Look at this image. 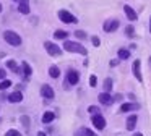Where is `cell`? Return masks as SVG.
I'll use <instances>...</instances> for the list:
<instances>
[{"mask_svg":"<svg viewBox=\"0 0 151 136\" xmlns=\"http://www.w3.org/2000/svg\"><path fill=\"white\" fill-rule=\"evenodd\" d=\"M63 50L70 52V54H78L83 57H88V50L81 42H75V41H63Z\"/></svg>","mask_w":151,"mask_h":136,"instance_id":"6da1fadb","label":"cell"},{"mask_svg":"<svg viewBox=\"0 0 151 136\" xmlns=\"http://www.w3.org/2000/svg\"><path fill=\"white\" fill-rule=\"evenodd\" d=\"M4 39L7 44H10L12 47H20L21 42H23V39H21V36L18 34V32L12 31V29H7V31H4Z\"/></svg>","mask_w":151,"mask_h":136,"instance_id":"7a4b0ae2","label":"cell"},{"mask_svg":"<svg viewBox=\"0 0 151 136\" xmlns=\"http://www.w3.org/2000/svg\"><path fill=\"white\" fill-rule=\"evenodd\" d=\"M57 16H59V19L62 23H65V24H76L78 23V18H76L73 13H70L68 10H59L57 11Z\"/></svg>","mask_w":151,"mask_h":136,"instance_id":"3957f363","label":"cell"},{"mask_svg":"<svg viewBox=\"0 0 151 136\" xmlns=\"http://www.w3.org/2000/svg\"><path fill=\"white\" fill-rule=\"evenodd\" d=\"M91 123L94 126L96 131H102V130L107 126V122H106V117L102 113H96V115H91Z\"/></svg>","mask_w":151,"mask_h":136,"instance_id":"277c9868","label":"cell"},{"mask_svg":"<svg viewBox=\"0 0 151 136\" xmlns=\"http://www.w3.org/2000/svg\"><path fill=\"white\" fill-rule=\"evenodd\" d=\"M44 49H46V52L50 55V57H60V55H62V47L57 45L55 42L46 41L44 42Z\"/></svg>","mask_w":151,"mask_h":136,"instance_id":"5b68a950","label":"cell"},{"mask_svg":"<svg viewBox=\"0 0 151 136\" xmlns=\"http://www.w3.org/2000/svg\"><path fill=\"white\" fill-rule=\"evenodd\" d=\"M65 81L68 86H76V84L80 83V73L76 70H73V68H70V70H67L65 73Z\"/></svg>","mask_w":151,"mask_h":136,"instance_id":"8992f818","label":"cell"},{"mask_svg":"<svg viewBox=\"0 0 151 136\" xmlns=\"http://www.w3.org/2000/svg\"><path fill=\"white\" fill-rule=\"evenodd\" d=\"M119 26H120V21L117 18H107L102 24V29H104V32H115Z\"/></svg>","mask_w":151,"mask_h":136,"instance_id":"52a82bcc","label":"cell"},{"mask_svg":"<svg viewBox=\"0 0 151 136\" xmlns=\"http://www.w3.org/2000/svg\"><path fill=\"white\" fill-rule=\"evenodd\" d=\"M132 73H133L135 79L143 83V73H141V60L140 58L133 60V63H132Z\"/></svg>","mask_w":151,"mask_h":136,"instance_id":"ba28073f","label":"cell"},{"mask_svg":"<svg viewBox=\"0 0 151 136\" xmlns=\"http://www.w3.org/2000/svg\"><path fill=\"white\" fill-rule=\"evenodd\" d=\"M39 92L46 100H54V97H55V91H54V87L50 84H42Z\"/></svg>","mask_w":151,"mask_h":136,"instance_id":"9c48e42d","label":"cell"},{"mask_svg":"<svg viewBox=\"0 0 151 136\" xmlns=\"http://www.w3.org/2000/svg\"><path fill=\"white\" fill-rule=\"evenodd\" d=\"M133 110H140V104L138 102H122L120 107H119V112L120 113H128V112H133Z\"/></svg>","mask_w":151,"mask_h":136,"instance_id":"30bf717a","label":"cell"},{"mask_svg":"<svg viewBox=\"0 0 151 136\" xmlns=\"http://www.w3.org/2000/svg\"><path fill=\"white\" fill-rule=\"evenodd\" d=\"M98 100H99L101 105H112V104L115 102L114 96H112L111 92H104V91H102L101 94H98Z\"/></svg>","mask_w":151,"mask_h":136,"instance_id":"8fae6325","label":"cell"},{"mask_svg":"<svg viewBox=\"0 0 151 136\" xmlns=\"http://www.w3.org/2000/svg\"><path fill=\"white\" fill-rule=\"evenodd\" d=\"M137 123H138V115L130 113V115L127 117V120H125V128H127V131H135Z\"/></svg>","mask_w":151,"mask_h":136,"instance_id":"7c38bea8","label":"cell"},{"mask_svg":"<svg viewBox=\"0 0 151 136\" xmlns=\"http://www.w3.org/2000/svg\"><path fill=\"white\" fill-rule=\"evenodd\" d=\"M24 99V94L21 92V91H15V92H10L7 96V100L10 104H18V102H23Z\"/></svg>","mask_w":151,"mask_h":136,"instance_id":"4fadbf2b","label":"cell"},{"mask_svg":"<svg viewBox=\"0 0 151 136\" xmlns=\"http://www.w3.org/2000/svg\"><path fill=\"white\" fill-rule=\"evenodd\" d=\"M21 68H23V74H21V78H23V81H28L31 78V74H33V68H31L29 62L23 60L21 62Z\"/></svg>","mask_w":151,"mask_h":136,"instance_id":"5bb4252c","label":"cell"},{"mask_svg":"<svg viewBox=\"0 0 151 136\" xmlns=\"http://www.w3.org/2000/svg\"><path fill=\"white\" fill-rule=\"evenodd\" d=\"M124 13H125V16H127V19H128V21H132V23H133V21H137V19H138L137 11H135V10L132 8L130 5H127V3L124 5Z\"/></svg>","mask_w":151,"mask_h":136,"instance_id":"9a60e30c","label":"cell"},{"mask_svg":"<svg viewBox=\"0 0 151 136\" xmlns=\"http://www.w3.org/2000/svg\"><path fill=\"white\" fill-rule=\"evenodd\" d=\"M55 112H52V110H46V112L42 113V118H41V122L44 123V125H50V123H54V120H55Z\"/></svg>","mask_w":151,"mask_h":136,"instance_id":"2e32d148","label":"cell"},{"mask_svg":"<svg viewBox=\"0 0 151 136\" xmlns=\"http://www.w3.org/2000/svg\"><path fill=\"white\" fill-rule=\"evenodd\" d=\"M18 11H20L21 15H29L31 13L29 0H20V2H18Z\"/></svg>","mask_w":151,"mask_h":136,"instance_id":"e0dca14e","label":"cell"},{"mask_svg":"<svg viewBox=\"0 0 151 136\" xmlns=\"http://www.w3.org/2000/svg\"><path fill=\"white\" fill-rule=\"evenodd\" d=\"M76 136H99V135L88 126H80L78 131H76Z\"/></svg>","mask_w":151,"mask_h":136,"instance_id":"ac0fdd59","label":"cell"},{"mask_svg":"<svg viewBox=\"0 0 151 136\" xmlns=\"http://www.w3.org/2000/svg\"><path fill=\"white\" fill-rule=\"evenodd\" d=\"M5 67H7L12 73H20V68H21L15 60H7V62H5Z\"/></svg>","mask_w":151,"mask_h":136,"instance_id":"d6986e66","label":"cell"},{"mask_svg":"<svg viewBox=\"0 0 151 136\" xmlns=\"http://www.w3.org/2000/svg\"><path fill=\"white\" fill-rule=\"evenodd\" d=\"M130 55H132L130 49L122 47V49H119V50H117V58H120V60H128V58H130Z\"/></svg>","mask_w":151,"mask_h":136,"instance_id":"ffe728a7","label":"cell"},{"mask_svg":"<svg viewBox=\"0 0 151 136\" xmlns=\"http://www.w3.org/2000/svg\"><path fill=\"white\" fill-rule=\"evenodd\" d=\"M67 37H68V32L63 31V29L54 31V39H57V41H67Z\"/></svg>","mask_w":151,"mask_h":136,"instance_id":"44dd1931","label":"cell"},{"mask_svg":"<svg viewBox=\"0 0 151 136\" xmlns=\"http://www.w3.org/2000/svg\"><path fill=\"white\" fill-rule=\"evenodd\" d=\"M112 86H114V79H112L111 76L106 78L104 83H102V91H104V92H111V91H112Z\"/></svg>","mask_w":151,"mask_h":136,"instance_id":"7402d4cb","label":"cell"},{"mask_svg":"<svg viewBox=\"0 0 151 136\" xmlns=\"http://www.w3.org/2000/svg\"><path fill=\"white\" fill-rule=\"evenodd\" d=\"M47 71H49V76H50V78H54V79H57V78L60 76V68L57 67V65H50Z\"/></svg>","mask_w":151,"mask_h":136,"instance_id":"603a6c76","label":"cell"},{"mask_svg":"<svg viewBox=\"0 0 151 136\" xmlns=\"http://www.w3.org/2000/svg\"><path fill=\"white\" fill-rule=\"evenodd\" d=\"M20 123H21V126L24 128V131H28L29 126H31V118L28 115H21L20 117Z\"/></svg>","mask_w":151,"mask_h":136,"instance_id":"cb8c5ba5","label":"cell"},{"mask_svg":"<svg viewBox=\"0 0 151 136\" xmlns=\"http://www.w3.org/2000/svg\"><path fill=\"white\" fill-rule=\"evenodd\" d=\"M12 79H2L0 81V91H5V89H8V87H12Z\"/></svg>","mask_w":151,"mask_h":136,"instance_id":"d4e9b609","label":"cell"},{"mask_svg":"<svg viewBox=\"0 0 151 136\" xmlns=\"http://www.w3.org/2000/svg\"><path fill=\"white\" fill-rule=\"evenodd\" d=\"M75 37L80 39V41H85V39H88V34H86L85 31H81V29H76V31H75Z\"/></svg>","mask_w":151,"mask_h":136,"instance_id":"484cf974","label":"cell"},{"mask_svg":"<svg viewBox=\"0 0 151 136\" xmlns=\"http://www.w3.org/2000/svg\"><path fill=\"white\" fill-rule=\"evenodd\" d=\"M125 36H127V37H133L135 36V28L132 24H128L127 28H125Z\"/></svg>","mask_w":151,"mask_h":136,"instance_id":"4316f807","label":"cell"},{"mask_svg":"<svg viewBox=\"0 0 151 136\" xmlns=\"http://www.w3.org/2000/svg\"><path fill=\"white\" fill-rule=\"evenodd\" d=\"M88 113L89 115H96V113H101V109L98 105H89L88 107Z\"/></svg>","mask_w":151,"mask_h":136,"instance_id":"83f0119b","label":"cell"},{"mask_svg":"<svg viewBox=\"0 0 151 136\" xmlns=\"http://www.w3.org/2000/svg\"><path fill=\"white\" fill-rule=\"evenodd\" d=\"M4 136H23V133L18 131V130H15V128H12V130H8Z\"/></svg>","mask_w":151,"mask_h":136,"instance_id":"f1b7e54d","label":"cell"},{"mask_svg":"<svg viewBox=\"0 0 151 136\" xmlns=\"http://www.w3.org/2000/svg\"><path fill=\"white\" fill-rule=\"evenodd\" d=\"M89 87H96L98 86V76L96 74H89Z\"/></svg>","mask_w":151,"mask_h":136,"instance_id":"f546056e","label":"cell"},{"mask_svg":"<svg viewBox=\"0 0 151 136\" xmlns=\"http://www.w3.org/2000/svg\"><path fill=\"white\" fill-rule=\"evenodd\" d=\"M91 44L94 45V47H99V45H101V39H99L98 36H91Z\"/></svg>","mask_w":151,"mask_h":136,"instance_id":"4dcf8cb0","label":"cell"},{"mask_svg":"<svg viewBox=\"0 0 151 136\" xmlns=\"http://www.w3.org/2000/svg\"><path fill=\"white\" fill-rule=\"evenodd\" d=\"M120 62H122L120 58H112V60L109 62V67H111V68H114V67H117V65L120 63Z\"/></svg>","mask_w":151,"mask_h":136,"instance_id":"1f68e13d","label":"cell"},{"mask_svg":"<svg viewBox=\"0 0 151 136\" xmlns=\"http://www.w3.org/2000/svg\"><path fill=\"white\" fill-rule=\"evenodd\" d=\"M2 79H7V70L5 68H0V81Z\"/></svg>","mask_w":151,"mask_h":136,"instance_id":"d6a6232c","label":"cell"},{"mask_svg":"<svg viewBox=\"0 0 151 136\" xmlns=\"http://www.w3.org/2000/svg\"><path fill=\"white\" fill-rule=\"evenodd\" d=\"M128 99H130L132 102H135V94L133 92H128Z\"/></svg>","mask_w":151,"mask_h":136,"instance_id":"836d02e7","label":"cell"},{"mask_svg":"<svg viewBox=\"0 0 151 136\" xmlns=\"http://www.w3.org/2000/svg\"><path fill=\"white\" fill-rule=\"evenodd\" d=\"M114 100H122V94H115V96H114Z\"/></svg>","mask_w":151,"mask_h":136,"instance_id":"e575fe53","label":"cell"},{"mask_svg":"<svg viewBox=\"0 0 151 136\" xmlns=\"http://www.w3.org/2000/svg\"><path fill=\"white\" fill-rule=\"evenodd\" d=\"M36 136H47V133H46V131H37Z\"/></svg>","mask_w":151,"mask_h":136,"instance_id":"d590c367","label":"cell"},{"mask_svg":"<svg viewBox=\"0 0 151 136\" xmlns=\"http://www.w3.org/2000/svg\"><path fill=\"white\" fill-rule=\"evenodd\" d=\"M132 136H145V135H143V133H141V131H137V133H133V135H132Z\"/></svg>","mask_w":151,"mask_h":136,"instance_id":"8d00e7d4","label":"cell"},{"mask_svg":"<svg viewBox=\"0 0 151 136\" xmlns=\"http://www.w3.org/2000/svg\"><path fill=\"white\" fill-rule=\"evenodd\" d=\"M83 65H85V67H88V65H89V60H88V58H85V60H83Z\"/></svg>","mask_w":151,"mask_h":136,"instance_id":"74e56055","label":"cell"},{"mask_svg":"<svg viewBox=\"0 0 151 136\" xmlns=\"http://www.w3.org/2000/svg\"><path fill=\"white\" fill-rule=\"evenodd\" d=\"M150 34H151V15H150Z\"/></svg>","mask_w":151,"mask_h":136,"instance_id":"f35d334b","label":"cell"},{"mask_svg":"<svg viewBox=\"0 0 151 136\" xmlns=\"http://www.w3.org/2000/svg\"><path fill=\"white\" fill-rule=\"evenodd\" d=\"M148 63H150V67H151V55H150V58H148Z\"/></svg>","mask_w":151,"mask_h":136,"instance_id":"ab89813d","label":"cell"},{"mask_svg":"<svg viewBox=\"0 0 151 136\" xmlns=\"http://www.w3.org/2000/svg\"><path fill=\"white\" fill-rule=\"evenodd\" d=\"M2 10H4V6H2V3H0V13H2Z\"/></svg>","mask_w":151,"mask_h":136,"instance_id":"60d3db41","label":"cell"},{"mask_svg":"<svg viewBox=\"0 0 151 136\" xmlns=\"http://www.w3.org/2000/svg\"><path fill=\"white\" fill-rule=\"evenodd\" d=\"M13 2H17V3H18V2H20V0H13Z\"/></svg>","mask_w":151,"mask_h":136,"instance_id":"b9f144b4","label":"cell"}]
</instances>
